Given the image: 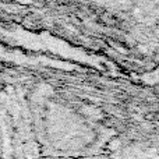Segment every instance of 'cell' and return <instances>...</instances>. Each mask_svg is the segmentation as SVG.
<instances>
[{"label": "cell", "instance_id": "6da1fadb", "mask_svg": "<svg viewBox=\"0 0 159 159\" xmlns=\"http://www.w3.org/2000/svg\"><path fill=\"white\" fill-rule=\"evenodd\" d=\"M46 159H102V158H70V157H64V158H46Z\"/></svg>", "mask_w": 159, "mask_h": 159}]
</instances>
